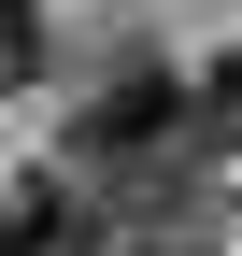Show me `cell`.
I'll list each match as a JSON object with an SVG mask.
<instances>
[{"label":"cell","mask_w":242,"mask_h":256,"mask_svg":"<svg viewBox=\"0 0 242 256\" xmlns=\"http://www.w3.org/2000/svg\"><path fill=\"white\" fill-rule=\"evenodd\" d=\"M72 156L100 171V200H128V185H171V171H200V86L171 72V57H114V72L72 100Z\"/></svg>","instance_id":"cell-1"},{"label":"cell","mask_w":242,"mask_h":256,"mask_svg":"<svg viewBox=\"0 0 242 256\" xmlns=\"http://www.w3.org/2000/svg\"><path fill=\"white\" fill-rule=\"evenodd\" d=\"M86 214H100V200H72L57 171L0 185V256H72V242H86Z\"/></svg>","instance_id":"cell-2"},{"label":"cell","mask_w":242,"mask_h":256,"mask_svg":"<svg viewBox=\"0 0 242 256\" xmlns=\"http://www.w3.org/2000/svg\"><path fill=\"white\" fill-rule=\"evenodd\" d=\"M72 256H142V242L114 228V214H86V242H72Z\"/></svg>","instance_id":"cell-3"},{"label":"cell","mask_w":242,"mask_h":256,"mask_svg":"<svg viewBox=\"0 0 242 256\" xmlns=\"http://www.w3.org/2000/svg\"><path fill=\"white\" fill-rule=\"evenodd\" d=\"M214 128H242V57H214Z\"/></svg>","instance_id":"cell-4"}]
</instances>
